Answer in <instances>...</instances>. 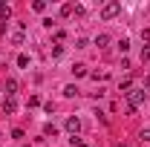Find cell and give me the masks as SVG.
Listing matches in <instances>:
<instances>
[{
    "label": "cell",
    "mask_w": 150,
    "mask_h": 147,
    "mask_svg": "<svg viewBox=\"0 0 150 147\" xmlns=\"http://www.w3.org/2000/svg\"><path fill=\"white\" fill-rule=\"evenodd\" d=\"M32 9H35V12H43V9H46V3H43V0H35V3H32Z\"/></svg>",
    "instance_id": "15"
},
{
    "label": "cell",
    "mask_w": 150,
    "mask_h": 147,
    "mask_svg": "<svg viewBox=\"0 0 150 147\" xmlns=\"http://www.w3.org/2000/svg\"><path fill=\"white\" fill-rule=\"evenodd\" d=\"M67 130L75 136V133L81 130V118H78V115H69V118H67Z\"/></svg>",
    "instance_id": "5"
},
{
    "label": "cell",
    "mask_w": 150,
    "mask_h": 147,
    "mask_svg": "<svg viewBox=\"0 0 150 147\" xmlns=\"http://www.w3.org/2000/svg\"><path fill=\"white\" fill-rule=\"evenodd\" d=\"M72 72H75V78H84V75H87V66H84V64H75Z\"/></svg>",
    "instance_id": "7"
},
{
    "label": "cell",
    "mask_w": 150,
    "mask_h": 147,
    "mask_svg": "<svg viewBox=\"0 0 150 147\" xmlns=\"http://www.w3.org/2000/svg\"><path fill=\"white\" fill-rule=\"evenodd\" d=\"M61 15L69 18V15H72V3H64V6H61Z\"/></svg>",
    "instance_id": "12"
},
{
    "label": "cell",
    "mask_w": 150,
    "mask_h": 147,
    "mask_svg": "<svg viewBox=\"0 0 150 147\" xmlns=\"http://www.w3.org/2000/svg\"><path fill=\"white\" fill-rule=\"evenodd\" d=\"M107 43H110V37H107V35H98V37H95V46H98V49H104Z\"/></svg>",
    "instance_id": "9"
},
{
    "label": "cell",
    "mask_w": 150,
    "mask_h": 147,
    "mask_svg": "<svg viewBox=\"0 0 150 147\" xmlns=\"http://www.w3.org/2000/svg\"><path fill=\"white\" fill-rule=\"evenodd\" d=\"M64 95H67V98H75V95H78V90L69 84V87H64Z\"/></svg>",
    "instance_id": "11"
},
{
    "label": "cell",
    "mask_w": 150,
    "mask_h": 147,
    "mask_svg": "<svg viewBox=\"0 0 150 147\" xmlns=\"http://www.w3.org/2000/svg\"><path fill=\"white\" fill-rule=\"evenodd\" d=\"M144 98H147V92H144V90H130V92H127V107H124V110L133 115V112H136V107H139Z\"/></svg>",
    "instance_id": "1"
},
{
    "label": "cell",
    "mask_w": 150,
    "mask_h": 147,
    "mask_svg": "<svg viewBox=\"0 0 150 147\" xmlns=\"http://www.w3.org/2000/svg\"><path fill=\"white\" fill-rule=\"evenodd\" d=\"M43 136H58V127L55 124H46V127H43Z\"/></svg>",
    "instance_id": "10"
},
{
    "label": "cell",
    "mask_w": 150,
    "mask_h": 147,
    "mask_svg": "<svg viewBox=\"0 0 150 147\" xmlns=\"http://www.w3.org/2000/svg\"><path fill=\"white\" fill-rule=\"evenodd\" d=\"M72 144H75V147H87V141H84V139H78V136H72Z\"/></svg>",
    "instance_id": "17"
},
{
    "label": "cell",
    "mask_w": 150,
    "mask_h": 147,
    "mask_svg": "<svg viewBox=\"0 0 150 147\" xmlns=\"http://www.w3.org/2000/svg\"><path fill=\"white\" fill-rule=\"evenodd\" d=\"M118 147H130V144H118Z\"/></svg>",
    "instance_id": "21"
},
{
    "label": "cell",
    "mask_w": 150,
    "mask_h": 147,
    "mask_svg": "<svg viewBox=\"0 0 150 147\" xmlns=\"http://www.w3.org/2000/svg\"><path fill=\"white\" fill-rule=\"evenodd\" d=\"M118 90H121V92H130V90H133V81H130V78H124V81H118Z\"/></svg>",
    "instance_id": "8"
},
{
    "label": "cell",
    "mask_w": 150,
    "mask_h": 147,
    "mask_svg": "<svg viewBox=\"0 0 150 147\" xmlns=\"http://www.w3.org/2000/svg\"><path fill=\"white\" fill-rule=\"evenodd\" d=\"M3 92L12 98V95L18 92V81H15V78H6V81H3Z\"/></svg>",
    "instance_id": "4"
},
{
    "label": "cell",
    "mask_w": 150,
    "mask_h": 147,
    "mask_svg": "<svg viewBox=\"0 0 150 147\" xmlns=\"http://www.w3.org/2000/svg\"><path fill=\"white\" fill-rule=\"evenodd\" d=\"M23 35H26V23H18V26H15V32H12V43L20 46V43H23Z\"/></svg>",
    "instance_id": "3"
},
{
    "label": "cell",
    "mask_w": 150,
    "mask_h": 147,
    "mask_svg": "<svg viewBox=\"0 0 150 147\" xmlns=\"http://www.w3.org/2000/svg\"><path fill=\"white\" fill-rule=\"evenodd\" d=\"M64 37H67V32H64V29H55V43H61Z\"/></svg>",
    "instance_id": "16"
},
{
    "label": "cell",
    "mask_w": 150,
    "mask_h": 147,
    "mask_svg": "<svg viewBox=\"0 0 150 147\" xmlns=\"http://www.w3.org/2000/svg\"><path fill=\"white\" fill-rule=\"evenodd\" d=\"M142 61H150V43L144 46V49H142Z\"/></svg>",
    "instance_id": "18"
},
{
    "label": "cell",
    "mask_w": 150,
    "mask_h": 147,
    "mask_svg": "<svg viewBox=\"0 0 150 147\" xmlns=\"http://www.w3.org/2000/svg\"><path fill=\"white\" fill-rule=\"evenodd\" d=\"M142 139H144V141H150V127H147V130H142Z\"/></svg>",
    "instance_id": "20"
},
{
    "label": "cell",
    "mask_w": 150,
    "mask_h": 147,
    "mask_svg": "<svg viewBox=\"0 0 150 147\" xmlns=\"http://www.w3.org/2000/svg\"><path fill=\"white\" fill-rule=\"evenodd\" d=\"M18 66H20V69H26V66H29V58H26V55H18Z\"/></svg>",
    "instance_id": "13"
},
{
    "label": "cell",
    "mask_w": 150,
    "mask_h": 147,
    "mask_svg": "<svg viewBox=\"0 0 150 147\" xmlns=\"http://www.w3.org/2000/svg\"><path fill=\"white\" fill-rule=\"evenodd\" d=\"M118 49H121V52H127V49H130V40H127V37H121V40H118Z\"/></svg>",
    "instance_id": "14"
},
{
    "label": "cell",
    "mask_w": 150,
    "mask_h": 147,
    "mask_svg": "<svg viewBox=\"0 0 150 147\" xmlns=\"http://www.w3.org/2000/svg\"><path fill=\"white\" fill-rule=\"evenodd\" d=\"M118 12H121V3H115V0H110V3L101 6V18H104V20H112Z\"/></svg>",
    "instance_id": "2"
},
{
    "label": "cell",
    "mask_w": 150,
    "mask_h": 147,
    "mask_svg": "<svg viewBox=\"0 0 150 147\" xmlns=\"http://www.w3.org/2000/svg\"><path fill=\"white\" fill-rule=\"evenodd\" d=\"M142 40H144V43H150V29H142Z\"/></svg>",
    "instance_id": "19"
},
{
    "label": "cell",
    "mask_w": 150,
    "mask_h": 147,
    "mask_svg": "<svg viewBox=\"0 0 150 147\" xmlns=\"http://www.w3.org/2000/svg\"><path fill=\"white\" fill-rule=\"evenodd\" d=\"M3 112H6V115L18 112V101H15V98H6V101H3Z\"/></svg>",
    "instance_id": "6"
}]
</instances>
